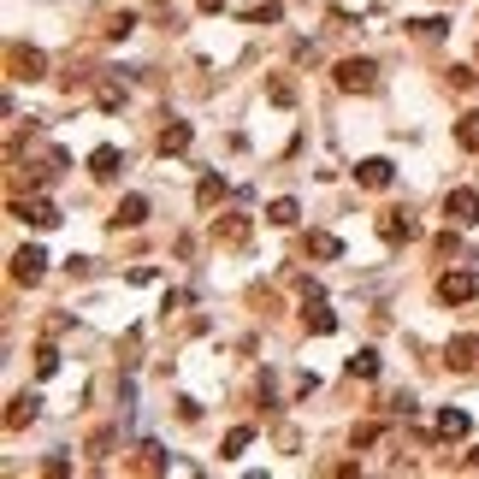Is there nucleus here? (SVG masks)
Segmentation results:
<instances>
[{"instance_id": "obj_1", "label": "nucleus", "mask_w": 479, "mask_h": 479, "mask_svg": "<svg viewBox=\"0 0 479 479\" xmlns=\"http://www.w3.org/2000/svg\"><path fill=\"white\" fill-rule=\"evenodd\" d=\"M332 84H338L343 95H373V89H379V66H373V59H338Z\"/></svg>"}, {"instance_id": "obj_2", "label": "nucleus", "mask_w": 479, "mask_h": 479, "mask_svg": "<svg viewBox=\"0 0 479 479\" xmlns=\"http://www.w3.org/2000/svg\"><path fill=\"white\" fill-rule=\"evenodd\" d=\"M479 297V279L467 267H450L444 272V279H438V302H444V308H456V302H474Z\"/></svg>"}, {"instance_id": "obj_3", "label": "nucleus", "mask_w": 479, "mask_h": 479, "mask_svg": "<svg viewBox=\"0 0 479 479\" xmlns=\"http://www.w3.org/2000/svg\"><path fill=\"white\" fill-rule=\"evenodd\" d=\"M444 219H450L456 231L474 226L479 219V190H450V196H444Z\"/></svg>"}, {"instance_id": "obj_4", "label": "nucleus", "mask_w": 479, "mask_h": 479, "mask_svg": "<svg viewBox=\"0 0 479 479\" xmlns=\"http://www.w3.org/2000/svg\"><path fill=\"white\" fill-rule=\"evenodd\" d=\"M302 325H308V332H320V338H325V332H338V314L325 308L320 290H308V302H302Z\"/></svg>"}, {"instance_id": "obj_5", "label": "nucleus", "mask_w": 479, "mask_h": 479, "mask_svg": "<svg viewBox=\"0 0 479 479\" xmlns=\"http://www.w3.org/2000/svg\"><path fill=\"white\" fill-rule=\"evenodd\" d=\"M42 272H48V254L42 249H18L13 254V279L18 284H42Z\"/></svg>"}, {"instance_id": "obj_6", "label": "nucleus", "mask_w": 479, "mask_h": 479, "mask_svg": "<svg viewBox=\"0 0 479 479\" xmlns=\"http://www.w3.org/2000/svg\"><path fill=\"white\" fill-rule=\"evenodd\" d=\"M391 178H396V166H391V160H379V155L355 166V183H361V190H385Z\"/></svg>"}, {"instance_id": "obj_7", "label": "nucleus", "mask_w": 479, "mask_h": 479, "mask_svg": "<svg viewBox=\"0 0 479 479\" xmlns=\"http://www.w3.org/2000/svg\"><path fill=\"white\" fill-rule=\"evenodd\" d=\"M18 213V219H30V226H36V231H54L59 226V208H54V201H48V196H36V201H30V208H13Z\"/></svg>"}, {"instance_id": "obj_8", "label": "nucleus", "mask_w": 479, "mask_h": 479, "mask_svg": "<svg viewBox=\"0 0 479 479\" xmlns=\"http://www.w3.org/2000/svg\"><path fill=\"white\" fill-rule=\"evenodd\" d=\"M414 231H421V226H414L409 213H385V219H379V237H385V243H409Z\"/></svg>"}, {"instance_id": "obj_9", "label": "nucleus", "mask_w": 479, "mask_h": 479, "mask_svg": "<svg viewBox=\"0 0 479 479\" xmlns=\"http://www.w3.org/2000/svg\"><path fill=\"white\" fill-rule=\"evenodd\" d=\"M190 137H196V130L183 125V119H172V125L160 130V155H183V148H190Z\"/></svg>"}, {"instance_id": "obj_10", "label": "nucleus", "mask_w": 479, "mask_h": 479, "mask_svg": "<svg viewBox=\"0 0 479 479\" xmlns=\"http://www.w3.org/2000/svg\"><path fill=\"white\" fill-rule=\"evenodd\" d=\"M142 219H148V201H142V196H125V201H119V213H113V226H125V231H137V226H142Z\"/></svg>"}, {"instance_id": "obj_11", "label": "nucleus", "mask_w": 479, "mask_h": 479, "mask_svg": "<svg viewBox=\"0 0 479 479\" xmlns=\"http://www.w3.org/2000/svg\"><path fill=\"white\" fill-rule=\"evenodd\" d=\"M450 367L474 373V367H479V338H450Z\"/></svg>"}, {"instance_id": "obj_12", "label": "nucleus", "mask_w": 479, "mask_h": 479, "mask_svg": "<svg viewBox=\"0 0 479 479\" xmlns=\"http://www.w3.org/2000/svg\"><path fill=\"white\" fill-rule=\"evenodd\" d=\"M13 71H18V77H42L48 54H36V48H13Z\"/></svg>"}, {"instance_id": "obj_13", "label": "nucleus", "mask_w": 479, "mask_h": 479, "mask_svg": "<svg viewBox=\"0 0 479 479\" xmlns=\"http://www.w3.org/2000/svg\"><path fill=\"white\" fill-rule=\"evenodd\" d=\"M432 432H438V438H467V414H462V409H438Z\"/></svg>"}, {"instance_id": "obj_14", "label": "nucleus", "mask_w": 479, "mask_h": 479, "mask_svg": "<svg viewBox=\"0 0 479 479\" xmlns=\"http://www.w3.org/2000/svg\"><path fill=\"white\" fill-rule=\"evenodd\" d=\"M113 172H119V148H113V142H101L95 155H89V178H113Z\"/></svg>"}, {"instance_id": "obj_15", "label": "nucleus", "mask_w": 479, "mask_h": 479, "mask_svg": "<svg viewBox=\"0 0 479 479\" xmlns=\"http://www.w3.org/2000/svg\"><path fill=\"white\" fill-rule=\"evenodd\" d=\"M350 379H379V350H355L350 355Z\"/></svg>"}, {"instance_id": "obj_16", "label": "nucleus", "mask_w": 479, "mask_h": 479, "mask_svg": "<svg viewBox=\"0 0 479 479\" xmlns=\"http://www.w3.org/2000/svg\"><path fill=\"white\" fill-rule=\"evenodd\" d=\"M243 18H249V24H279V18H284V0H254Z\"/></svg>"}, {"instance_id": "obj_17", "label": "nucleus", "mask_w": 479, "mask_h": 479, "mask_svg": "<svg viewBox=\"0 0 479 479\" xmlns=\"http://www.w3.org/2000/svg\"><path fill=\"white\" fill-rule=\"evenodd\" d=\"M297 219H302V208H297L290 196H279V201L267 208V226H297Z\"/></svg>"}, {"instance_id": "obj_18", "label": "nucleus", "mask_w": 479, "mask_h": 479, "mask_svg": "<svg viewBox=\"0 0 479 479\" xmlns=\"http://www.w3.org/2000/svg\"><path fill=\"white\" fill-rule=\"evenodd\" d=\"M36 409H42V403H36V396H13V409H6V426H24V421H36Z\"/></svg>"}, {"instance_id": "obj_19", "label": "nucleus", "mask_w": 479, "mask_h": 479, "mask_svg": "<svg viewBox=\"0 0 479 479\" xmlns=\"http://www.w3.org/2000/svg\"><path fill=\"white\" fill-rule=\"evenodd\" d=\"M308 254H320V261H338V254H343V243L332 237V231H314V237H308Z\"/></svg>"}, {"instance_id": "obj_20", "label": "nucleus", "mask_w": 479, "mask_h": 479, "mask_svg": "<svg viewBox=\"0 0 479 479\" xmlns=\"http://www.w3.org/2000/svg\"><path fill=\"white\" fill-rule=\"evenodd\" d=\"M219 196H226V178H219V172H208V178H201V190H196V201H201V208H213Z\"/></svg>"}, {"instance_id": "obj_21", "label": "nucleus", "mask_w": 479, "mask_h": 479, "mask_svg": "<svg viewBox=\"0 0 479 479\" xmlns=\"http://www.w3.org/2000/svg\"><path fill=\"white\" fill-rule=\"evenodd\" d=\"M456 142H462L467 155H474V148H479V113H467L462 125H456Z\"/></svg>"}, {"instance_id": "obj_22", "label": "nucleus", "mask_w": 479, "mask_h": 479, "mask_svg": "<svg viewBox=\"0 0 479 479\" xmlns=\"http://www.w3.org/2000/svg\"><path fill=\"white\" fill-rule=\"evenodd\" d=\"M249 426H231V432H226V444H219V450H226V456H243V450H249Z\"/></svg>"}, {"instance_id": "obj_23", "label": "nucleus", "mask_w": 479, "mask_h": 479, "mask_svg": "<svg viewBox=\"0 0 479 479\" xmlns=\"http://www.w3.org/2000/svg\"><path fill=\"white\" fill-rule=\"evenodd\" d=\"M36 373H42V379H54V373H59V350H54V343L36 350Z\"/></svg>"}, {"instance_id": "obj_24", "label": "nucleus", "mask_w": 479, "mask_h": 479, "mask_svg": "<svg viewBox=\"0 0 479 479\" xmlns=\"http://www.w3.org/2000/svg\"><path fill=\"white\" fill-rule=\"evenodd\" d=\"M226 243H249V219H243V213L226 219Z\"/></svg>"}, {"instance_id": "obj_25", "label": "nucleus", "mask_w": 479, "mask_h": 479, "mask_svg": "<svg viewBox=\"0 0 479 479\" xmlns=\"http://www.w3.org/2000/svg\"><path fill=\"white\" fill-rule=\"evenodd\" d=\"M267 95H272V107H297V89L284 84V77H279V84H272V89H267Z\"/></svg>"}, {"instance_id": "obj_26", "label": "nucleus", "mask_w": 479, "mask_h": 479, "mask_svg": "<svg viewBox=\"0 0 479 479\" xmlns=\"http://www.w3.org/2000/svg\"><path fill=\"white\" fill-rule=\"evenodd\" d=\"M414 36H444V30H450V24H444V18H414Z\"/></svg>"}, {"instance_id": "obj_27", "label": "nucleus", "mask_w": 479, "mask_h": 479, "mask_svg": "<svg viewBox=\"0 0 479 479\" xmlns=\"http://www.w3.org/2000/svg\"><path fill=\"white\" fill-rule=\"evenodd\" d=\"M196 6H201V13H226L231 0H196Z\"/></svg>"}]
</instances>
